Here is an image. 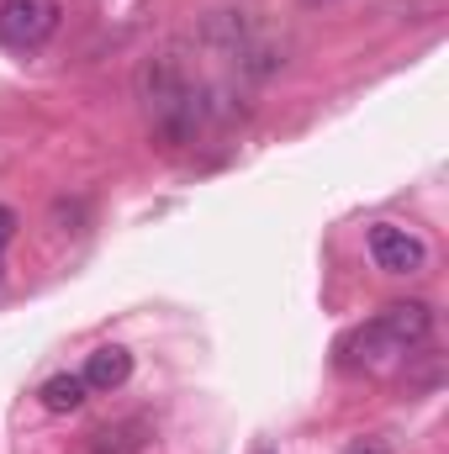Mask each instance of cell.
I'll use <instances>...</instances> for the list:
<instances>
[{"label":"cell","mask_w":449,"mask_h":454,"mask_svg":"<svg viewBox=\"0 0 449 454\" xmlns=\"http://www.w3.org/2000/svg\"><path fill=\"white\" fill-rule=\"evenodd\" d=\"M375 328L391 339L397 354H407V348H418V343L434 333V307H429V301H391V307L375 317Z\"/></svg>","instance_id":"obj_4"},{"label":"cell","mask_w":449,"mask_h":454,"mask_svg":"<svg viewBox=\"0 0 449 454\" xmlns=\"http://www.w3.org/2000/svg\"><path fill=\"white\" fill-rule=\"evenodd\" d=\"M138 101H143L154 132H159L169 148H185V143L196 137L201 116H207L201 90L185 80V69H180L175 59H148V64L138 69Z\"/></svg>","instance_id":"obj_1"},{"label":"cell","mask_w":449,"mask_h":454,"mask_svg":"<svg viewBox=\"0 0 449 454\" xmlns=\"http://www.w3.org/2000/svg\"><path fill=\"white\" fill-rule=\"evenodd\" d=\"M154 439V423L148 418H122L91 434V454H143Z\"/></svg>","instance_id":"obj_5"},{"label":"cell","mask_w":449,"mask_h":454,"mask_svg":"<svg viewBox=\"0 0 449 454\" xmlns=\"http://www.w3.org/2000/svg\"><path fill=\"white\" fill-rule=\"evenodd\" d=\"M254 454H275V450H254Z\"/></svg>","instance_id":"obj_10"},{"label":"cell","mask_w":449,"mask_h":454,"mask_svg":"<svg viewBox=\"0 0 449 454\" xmlns=\"http://www.w3.org/2000/svg\"><path fill=\"white\" fill-rule=\"evenodd\" d=\"M307 5H323V0H307Z\"/></svg>","instance_id":"obj_11"},{"label":"cell","mask_w":449,"mask_h":454,"mask_svg":"<svg viewBox=\"0 0 449 454\" xmlns=\"http://www.w3.org/2000/svg\"><path fill=\"white\" fill-rule=\"evenodd\" d=\"M11 238H16V212H11V207H0V248H5Z\"/></svg>","instance_id":"obj_8"},{"label":"cell","mask_w":449,"mask_h":454,"mask_svg":"<svg viewBox=\"0 0 449 454\" xmlns=\"http://www.w3.org/2000/svg\"><path fill=\"white\" fill-rule=\"evenodd\" d=\"M59 0H0V43L5 48H43L59 32Z\"/></svg>","instance_id":"obj_2"},{"label":"cell","mask_w":449,"mask_h":454,"mask_svg":"<svg viewBox=\"0 0 449 454\" xmlns=\"http://www.w3.org/2000/svg\"><path fill=\"white\" fill-rule=\"evenodd\" d=\"M85 386L91 391H122L127 380H132V354L127 348H116V343H106V348H96L91 359H85Z\"/></svg>","instance_id":"obj_6"},{"label":"cell","mask_w":449,"mask_h":454,"mask_svg":"<svg viewBox=\"0 0 449 454\" xmlns=\"http://www.w3.org/2000/svg\"><path fill=\"white\" fill-rule=\"evenodd\" d=\"M37 396H43V407H48V412H80V407H85V396H91V386H85V375L64 370V375H48Z\"/></svg>","instance_id":"obj_7"},{"label":"cell","mask_w":449,"mask_h":454,"mask_svg":"<svg viewBox=\"0 0 449 454\" xmlns=\"http://www.w3.org/2000/svg\"><path fill=\"white\" fill-rule=\"evenodd\" d=\"M349 454H391V450H386L381 439H359V444H354V450H349Z\"/></svg>","instance_id":"obj_9"},{"label":"cell","mask_w":449,"mask_h":454,"mask_svg":"<svg viewBox=\"0 0 449 454\" xmlns=\"http://www.w3.org/2000/svg\"><path fill=\"white\" fill-rule=\"evenodd\" d=\"M370 259H375V270H386V275H418V270L429 264V248H423V238L407 232V227L375 223L370 227Z\"/></svg>","instance_id":"obj_3"}]
</instances>
